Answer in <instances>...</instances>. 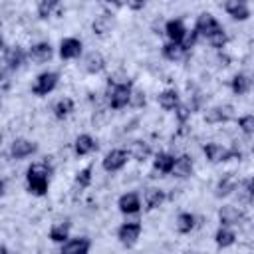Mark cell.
<instances>
[{
	"label": "cell",
	"mask_w": 254,
	"mask_h": 254,
	"mask_svg": "<svg viewBox=\"0 0 254 254\" xmlns=\"http://www.w3.org/2000/svg\"><path fill=\"white\" fill-rule=\"evenodd\" d=\"M173 111H175V115H177V119H179V123H181V125H185V123L190 119V113H192V111H190V107H189V105H185V103H179Z\"/></svg>",
	"instance_id": "cell-38"
},
{
	"label": "cell",
	"mask_w": 254,
	"mask_h": 254,
	"mask_svg": "<svg viewBox=\"0 0 254 254\" xmlns=\"http://www.w3.org/2000/svg\"><path fill=\"white\" fill-rule=\"evenodd\" d=\"M173 163H175V155H171L167 151H161L153 159V171L155 173H161V175H171Z\"/></svg>",
	"instance_id": "cell-21"
},
{
	"label": "cell",
	"mask_w": 254,
	"mask_h": 254,
	"mask_svg": "<svg viewBox=\"0 0 254 254\" xmlns=\"http://www.w3.org/2000/svg\"><path fill=\"white\" fill-rule=\"evenodd\" d=\"M224 12L238 22H246L252 14L250 0H224Z\"/></svg>",
	"instance_id": "cell-8"
},
{
	"label": "cell",
	"mask_w": 254,
	"mask_h": 254,
	"mask_svg": "<svg viewBox=\"0 0 254 254\" xmlns=\"http://www.w3.org/2000/svg\"><path fill=\"white\" fill-rule=\"evenodd\" d=\"M236 190H238V198H240L244 204H250V202H252V194H254V190H252V179H244L242 183L238 181Z\"/></svg>",
	"instance_id": "cell-34"
},
{
	"label": "cell",
	"mask_w": 254,
	"mask_h": 254,
	"mask_svg": "<svg viewBox=\"0 0 254 254\" xmlns=\"http://www.w3.org/2000/svg\"><path fill=\"white\" fill-rule=\"evenodd\" d=\"M111 26H113V20L107 16V14H101V16H97L95 20H93V34H97V36H103V34H107V32H111Z\"/></svg>",
	"instance_id": "cell-33"
},
{
	"label": "cell",
	"mask_w": 254,
	"mask_h": 254,
	"mask_svg": "<svg viewBox=\"0 0 254 254\" xmlns=\"http://www.w3.org/2000/svg\"><path fill=\"white\" fill-rule=\"evenodd\" d=\"M145 101H147V97H145V91H143V89H133V91H131L129 105H133V107H143Z\"/></svg>",
	"instance_id": "cell-39"
},
{
	"label": "cell",
	"mask_w": 254,
	"mask_h": 254,
	"mask_svg": "<svg viewBox=\"0 0 254 254\" xmlns=\"http://www.w3.org/2000/svg\"><path fill=\"white\" fill-rule=\"evenodd\" d=\"M157 103L165 109V111H173L179 103H181V95L177 89H165L157 95Z\"/></svg>",
	"instance_id": "cell-25"
},
{
	"label": "cell",
	"mask_w": 254,
	"mask_h": 254,
	"mask_svg": "<svg viewBox=\"0 0 254 254\" xmlns=\"http://www.w3.org/2000/svg\"><path fill=\"white\" fill-rule=\"evenodd\" d=\"M91 250V240L87 236H75V238H67L60 252L62 254H87Z\"/></svg>",
	"instance_id": "cell-12"
},
{
	"label": "cell",
	"mask_w": 254,
	"mask_h": 254,
	"mask_svg": "<svg viewBox=\"0 0 254 254\" xmlns=\"http://www.w3.org/2000/svg\"><path fill=\"white\" fill-rule=\"evenodd\" d=\"M36 151H38V145L34 141H30V139H24V137L14 139L12 145H10V157L16 159V161H22V159L34 155Z\"/></svg>",
	"instance_id": "cell-9"
},
{
	"label": "cell",
	"mask_w": 254,
	"mask_h": 254,
	"mask_svg": "<svg viewBox=\"0 0 254 254\" xmlns=\"http://www.w3.org/2000/svg\"><path fill=\"white\" fill-rule=\"evenodd\" d=\"M192 169H194V163H192V157L190 155H179L175 157V163H173V169H171V175L177 177V179H187L192 175Z\"/></svg>",
	"instance_id": "cell-15"
},
{
	"label": "cell",
	"mask_w": 254,
	"mask_h": 254,
	"mask_svg": "<svg viewBox=\"0 0 254 254\" xmlns=\"http://www.w3.org/2000/svg\"><path fill=\"white\" fill-rule=\"evenodd\" d=\"M131 91H133V83L129 79H123V81H111L109 79V89H107L109 107L113 111H119V109L127 107L129 105Z\"/></svg>",
	"instance_id": "cell-2"
},
{
	"label": "cell",
	"mask_w": 254,
	"mask_h": 254,
	"mask_svg": "<svg viewBox=\"0 0 254 254\" xmlns=\"http://www.w3.org/2000/svg\"><path fill=\"white\" fill-rule=\"evenodd\" d=\"M141 196L137 194V192H123L121 196H119V200H117V208H119V212L121 214H137L139 210H141Z\"/></svg>",
	"instance_id": "cell-11"
},
{
	"label": "cell",
	"mask_w": 254,
	"mask_h": 254,
	"mask_svg": "<svg viewBox=\"0 0 254 254\" xmlns=\"http://www.w3.org/2000/svg\"><path fill=\"white\" fill-rule=\"evenodd\" d=\"M60 2H62V0H38V16H40L42 20H46V18L58 8Z\"/></svg>",
	"instance_id": "cell-36"
},
{
	"label": "cell",
	"mask_w": 254,
	"mask_h": 254,
	"mask_svg": "<svg viewBox=\"0 0 254 254\" xmlns=\"http://www.w3.org/2000/svg\"><path fill=\"white\" fill-rule=\"evenodd\" d=\"M129 157H133L135 161H147L151 157V145L147 141H133L131 147H129Z\"/></svg>",
	"instance_id": "cell-27"
},
{
	"label": "cell",
	"mask_w": 254,
	"mask_h": 254,
	"mask_svg": "<svg viewBox=\"0 0 254 254\" xmlns=\"http://www.w3.org/2000/svg\"><path fill=\"white\" fill-rule=\"evenodd\" d=\"M93 169H91V165H87L85 169H81L77 175H75V181H73V190L75 192H81V190H85L89 185H91V181H93Z\"/></svg>",
	"instance_id": "cell-30"
},
{
	"label": "cell",
	"mask_w": 254,
	"mask_h": 254,
	"mask_svg": "<svg viewBox=\"0 0 254 254\" xmlns=\"http://www.w3.org/2000/svg\"><path fill=\"white\" fill-rule=\"evenodd\" d=\"M141 232H143V226H141L139 220H127V222H123V224L117 228V240H119L123 246L131 248V246L137 244Z\"/></svg>",
	"instance_id": "cell-4"
},
{
	"label": "cell",
	"mask_w": 254,
	"mask_h": 254,
	"mask_svg": "<svg viewBox=\"0 0 254 254\" xmlns=\"http://www.w3.org/2000/svg\"><path fill=\"white\" fill-rule=\"evenodd\" d=\"M216 62H218L220 67H226V65L230 64V58H228L226 54H218V56H216Z\"/></svg>",
	"instance_id": "cell-41"
},
{
	"label": "cell",
	"mask_w": 254,
	"mask_h": 254,
	"mask_svg": "<svg viewBox=\"0 0 254 254\" xmlns=\"http://www.w3.org/2000/svg\"><path fill=\"white\" fill-rule=\"evenodd\" d=\"M0 107H2V97H0Z\"/></svg>",
	"instance_id": "cell-47"
},
{
	"label": "cell",
	"mask_w": 254,
	"mask_h": 254,
	"mask_svg": "<svg viewBox=\"0 0 254 254\" xmlns=\"http://www.w3.org/2000/svg\"><path fill=\"white\" fill-rule=\"evenodd\" d=\"M236 187H238L236 175L228 173V175H224V177L216 183V187H214V196H216V198H226V196H230V194L236 190Z\"/></svg>",
	"instance_id": "cell-17"
},
{
	"label": "cell",
	"mask_w": 254,
	"mask_h": 254,
	"mask_svg": "<svg viewBox=\"0 0 254 254\" xmlns=\"http://www.w3.org/2000/svg\"><path fill=\"white\" fill-rule=\"evenodd\" d=\"M83 52V44L77 38H64L60 42V58L62 60H77Z\"/></svg>",
	"instance_id": "cell-13"
},
{
	"label": "cell",
	"mask_w": 254,
	"mask_h": 254,
	"mask_svg": "<svg viewBox=\"0 0 254 254\" xmlns=\"http://www.w3.org/2000/svg\"><path fill=\"white\" fill-rule=\"evenodd\" d=\"M206 40H208L210 48H214V50H222V48L226 46V42H228V36H226V32H224V28H220V30H216L214 34H210Z\"/></svg>",
	"instance_id": "cell-35"
},
{
	"label": "cell",
	"mask_w": 254,
	"mask_h": 254,
	"mask_svg": "<svg viewBox=\"0 0 254 254\" xmlns=\"http://www.w3.org/2000/svg\"><path fill=\"white\" fill-rule=\"evenodd\" d=\"M58 81H60V75L56 71H42L34 85H32V93L38 95V97H44V95H50L56 87H58Z\"/></svg>",
	"instance_id": "cell-5"
},
{
	"label": "cell",
	"mask_w": 254,
	"mask_h": 254,
	"mask_svg": "<svg viewBox=\"0 0 254 254\" xmlns=\"http://www.w3.org/2000/svg\"><path fill=\"white\" fill-rule=\"evenodd\" d=\"M238 129L244 133V135H252L254 133V115L252 113H246L242 117H238Z\"/></svg>",
	"instance_id": "cell-37"
},
{
	"label": "cell",
	"mask_w": 254,
	"mask_h": 254,
	"mask_svg": "<svg viewBox=\"0 0 254 254\" xmlns=\"http://www.w3.org/2000/svg\"><path fill=\"white\" fill-rule=\"evenodd\" d=\"M175 224H177V230H179L181 234H189V232L196 226V216H194L192 212H181V214L177 216Z\"/></svg>",
	"instance_id": "cell-31"
},
{
	"label": "cell",
	"mask_w": 254,
	"mask_h": 254,
	"mask_svg": "<svg viewBox=\"0 0 254 254\" xmlns=\"http://www.w3.org/2000/svg\"><path fill=\"white\" fill-rule=\"evenodd\" d=\"M83 67H85L87 73L97 75V73H101L105 69V58L99 52H89L85 56V60H83Z\"/></svg>",
	"instance_id": "cell-20"
},
{
	"label": "cell",
	"mask_w": 254,
	"mask_h": 254,
	"mask_svg": "<svg viewBox=\"0 0 254 254\" xmlns=\"http://www.w3.org/2000/svg\"><path fill=\"white\" fill-rule=\"evenodd\" d=\"M26 58H28V54L22 50V48H12L10 52H8V56H6V67L10 69V71H14V69H18V67H22V64L26 62Z\"/></svg>",
	"instance_id": "cell-28"
},
{
	"label": "cell",
	"mask_w": 254,
	"mask_h": 254,
	"mask_svg": "<svg viewBox=\"0 0 254 254\" xmlns=\"http://www.w3.org/2000/svg\"><path fill=\"white\" fill-rule=\"evenodd\" d=\"M52 56H54V48L50 42H38V44L30 46V50H28V58L34 64H46L52 60Z\"/></svg>",
	"instance_id": "cell-14"
},
{
	"label": "cell",
	"mask_w": 254,
	"mask_h": 254,
	"mask_svg": "<svg viewBox=\"0 0 254 254\" xmlns=\"http://www.w3.org/2000/svg\"><path fill=\"white\" fill-rule=\"evenodd\" d=\"M105 4H111L115 8H121V6H127V0H103Z\"/></svg>",
	"instance_id": "cell-42"
},
{
	"label": "cell",
	"mask_w": 254,
	"mask_h": 254,
	"mask_svg": "<svg viewBox=\"0 0 254 254\" xmlns=\"http://www.w3.org/2000/svg\"><path fill=\"white\" fill-rule=\"evenodd\" d=\"M214 242H216L218 248H230L236 242V232L230 226H222L220 224V228L214 234Z\"/></svg>",
	"instance_id": "cell-26"
},
{
	"label": "cell",
	"mask_w": 254,
	"mask_h": 254,
	"mask_svg": "<svg viewBox=\"0 0 254 254\" xmlns=\"http://www.w3.org/2000/svg\"><path fill=\"white\" fill-rule=\"evenodd\" d=\"M127 161H129V153H127L125 149H111V151L103 157L101 167H103L107 173H117V171H121V169L127 165Z\"/></svg>",
	"instance_id": "cell-6"
},
{
	"label": "cell",
	"mask_w": 254,
	"mask_h": 254,
	"mask_svg": "<svg viewBox=\"0 0 254 254\" xmlns=\"http://www.w3.org/2000/svg\"><path fill=\"white\" fill-rule=\"evenodd\" d=\"M161 52H163V56H165L169 62H179V60H183L185 54H187V50H185L179 42H167Z\"/></svg>",
	"instance_id": "cell-29"
},
{
	"label": "cell",
	"mask_w": 254,
	"mask_h": 254,
	"mask_svg": "<svg viewBox=\"0 0 254 254\" xmlns=\"http://www.w3.org/2000/svg\"><path fill=\"white\" fill-rule=\"evenodd\" d=\"M204 157L208 163H226L230 159H240V151L234 147V149H228L220 143H208L204 145Z\"/></svg>",
	"instance_id": "cell-3"
},
{
	"label": "cell",
	"mask_w": 254,
	"mask_h": 254,
	"mask_svg": "<svg viewBox=\"0 0 254 254\" xmlns=\"http://www.w3.org/2000/svg\"><path fill=\"white\" fill-rule=\"evenodd\" d=\"M242 218H244L242 210H240L238 206H234V204H224V206H220V210H218V222H220L222 226H234V224H238Z\"/></svg>",
	"instance_id": "cell-16"
},
{
	"label": "cell",
	"mask_w": 254,
	"mask_h": 254,
	"mask_svg": "<svg viewBox=\"0 0 254 254\" xmlns=\"http://www.w3.org/2000/svg\"><path fill=\"white\" fill-rule=\"evenodd\" d=\"M145 2H147V0H127V8H129V10H135V12H137V10H143Z\"/></svg>",
	"instance_id": "cell-40"
},
{
	"label": "cell",
	"mask_w": 254,
	"mask_h": 254,
	"mask_svg": "<svg viewBox=\"0 0 254 254\" xmlns=\"http://www.w3.org/2000/svg\"><path fill=\"white\" fill-rule=\"evenodd\" d=\"M69 228L71 224L67 220H60V222H54L52 228H50V240L54 244H64L67 238H69Z\"/></svg>",
	"instance_id": "cell-22"
},
{
	"label": "cell",
	"mask_w": 254,
	"mask_h": 254,
	"mask_svg": "<svg viewBox=\"0 0 254 254\" xmlns=\"http://www.w3.org/2000/svg\"><path fill=\"white\" fill-rule=\"evenodd\" d=\"M50 173L52 167L48 163H34L26 171V189L34 196H46L50 189Z\"/></svg>",
	"instance_id": "cell-1"
},
{
	"label": "cell",
	"mask_w": 254,
	"mask_h": 254,
	"mask_svg": "<svg viewBox=\"0 0 254 254\" xmlns=\"http://www.w3.org/2000/svg\"><path fill=\"white\" fill-rule=\"evenodd\" d=\"M234 117V109L230 105H216L206 109L204 113V121L208 125H218V123H228Z\"/></svg>",
	"instance_id": "cell-10"
},
{
	"label": "cell",
	"mask_w": 254,
	"mask_h": 254,
	"mask_svg": "<svg viewBox=\"0 0 254 254\" xmlns=\"http://www.w3.org/2000/svg\"><path fill=\"white\" fill-rule=\"evenodd\" d=\"M165 34H167L169 42H179V44H181L183 38H185V34H187V26H185L183 20L173 18V20H169V22L165 24Z\"/></svg>",
	"instance_id": "cell-19"
},
{
	"label": "cell",
	"mask_w": 254,
	"mask_h": 254,
	"mask_svg": "<svg viewBox=\"0 0 254 254\" xmlns=\"http://www.w3.org/2000/svg\"><path fill=\"white\" fill-rule=\"evenodd\" d=\"M220 28H222L220 22H218L210 12H202V14H198V18H196L192 30H194L200 38H208L210 34H214V32L220 30Z\"/></svg>",
	"instance_id": "cell-7"
},
{
	"label": "cell",
	"mask_w": 254,
	"mask_h": 254,
	"mask_svg": "<svg viewBox=\"0 0 254 254\" xmlns=\"http://www.w3.org/2000/svg\"><path fill=\"white\" fill-rule=\"evenodd\" d=\"M2 192H4V181L0 179V196H2Z\"/></svg>",
	"instance_id": "cell-43"
},
{
	"label": "cell",
	"mask_w": 254,
	"mask_h": 254,
	"mask_svg": "<svg viewBox=\"0 0 254 254\" xmlns=\"http://www.w3.org/2000/svg\"><path fill=\"white\" fill-rule=\"evenodd\" d=\"M165 200H167V192H165L163 189L153 187V189H147V190H145V208H147V210L159 208Z\"/></svg>",
	"instance_id": "cell-24"
},
{
	"label": "cell",
	"mask_w": 254,
	"mask_h": 254,
	"mask_svg": "<svg viewBox=\"0 0 254 254\" xmlns=\"http://www.w3.org/2000/svg\"><path fill=\"white\" fill-rule=\"evenodd\" d=\"M4 50V40H2V36H0V52Z\"/></svg>",
	"instance_id": "cell-44"
},
{
	"label": "cell",
	"mask_w": 254,
	"mask_h": 254,
	"mask_svg": "<svg viewBox=\"0 0 254 254\" xmlns=\"http://www.w3.org/2000/svg\"><path fill=\"white\" fill-rule=\"evenodd\" d=\"M0 252H8V248H6V246H2V244H0Z\"/></svg>",
	"instance_id": "cell-45"
},
{
	"label": "cell",
	"mask_w": 254,
	"mask_h": 254,
	"mask_svg": "<svg viewBox=\"0 0 254 254\" xmlns=\"http://www.w3.org/2000/svg\"><path fill=\"white\" fill-rule=\"evenodd\" d=\"M250 87H252V79H250V75L248 73H236L232 79H230V89H232V93L234 95H246L248 91H250Z\"/></svg>",
	"instance_id": "cell-23"
},
{
	"label": "cell",
	"mask_w": 254,
	"mask_h": 254,
	"mask_svg": "<svg viewBox=\"0 0 254 254\" xmlns=\"http://www.w3.org/2000/svg\"><path fill=\"white\" fill-rule=\"evenodd\" d=\"M73 151L77 157H85V155H91L93 151H97V141L89 135V133H83L75 139L73 143Z\"/></svg>",
	"instance_id": "cell-18"
},
{
	"label": "cell",
	"mask_w": 254,
	"mask_h": 254,
	"mask_svg": "<svg viewBox=\"0 0 254 254\" xmlns=\"http://www.w3.org/2000/svg\"><path fill=\"white\" fill-rule=\"evenodd\" d=\"M0 145H2V133H0Z\"/></svg>",
	"instance_id": "cell-46"
},
{
	"label": "cell",
	"mask_w": 254,
	"mask_h": 254,
	"mask_svg": "<svg viewBox=\"0 0 254 254\" xmlns=\"http://www.w3.org/2000/svg\"><path fill=\"white\" fill-rule=\"evenodd\" d=\"M73 111V99L71 97H62L60 101H56L54 105V115L56 119H65L67 115H71Z\"/></svg>",
	"instance_id": "cell-32"
}]
</instances>
